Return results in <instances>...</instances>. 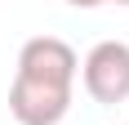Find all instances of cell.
Here are the masks:
<instances>
[{"mask_svg": "<svg viewBox=\"0 0 129 125\" xmlns=\"http://www.w3.org/2000/svg\"><path fill=\"white\" fill-rule=\"evenodd\" d=\"M80 58L76 49L58 36H31L18 49V76H36V80H58V85H76Z\"/></svg>", "mask_w": 129, "mask_h": 125, "instance_id": "3", "label": "cell"}, {"mask_svg": "<svg viewBox=\"0 0 129 125\" xmlns=\"http://www.w3.org/2000/svg\"><path fill=\"white\" fill-rule=\"evenodd\" d=\"M67 5H76V9H98V5H107V0H67Z\"/></svg>", "mask_w": 129, "mask_h": 125, "instance_id": "4", "label": "cell"}, {"mask_svg": "<svg viewBox=\"0 0 129 125\" xmlns=\"http://www.w3.org/2000/svg\"><path fill=\"white\" fill-rule=\"evenodd\" d=\"M80 80L93 103H125L129 98V45L125 40H98L85 62H80Z\"/></svg>", "mask_w": 129, "mask_h": 125, "instance_id": "1", "label": "cell"}, {"mask_svg": "<svg viewBox=\"0 0 129 125\" xmlns=\"http://www.w3.org/2000/svg\"><path fill=\"white\" fill-rule=\"evenodd\" d=\"M71 89H76V85L36 80V76H18V72H13L9 112H13L18 125H58L67 112H71Z\"/></svg>", "mask_w": 129, "mask_h": 125, "instance_id": "2", "label": "cell"}, {"mask_svg": "<svg viewBox=\"0 0 129 125\" xmlns=\"http://www.w3.org/2000/svg\"><path fill=\"white\" fill-rule=\"evenodd\" d=\"M116 5H129V0H116Z\"/></svg>", "mask_w": 129, "mask_h": 125, "instance_id": "5", "label": "cell"}]
</instances>
